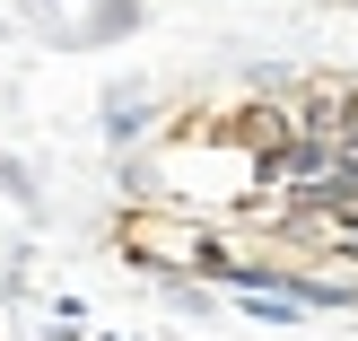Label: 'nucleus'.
Instances as JSON below:
<instances>
[{
    "label": "nucleus",
    "mask_w": 358,
    "mask_h": 341,
    "mask_svg": "<svg viewBox=\"0 0 358 341\" xmlns=\"http://www.w3.org/2000/svg\"><path fill=\"white\" fill-rule=\"evenodd\" d=\"M122 27H140V9H131V0H105V9H96V35H122Z\"/></svg>",
    "instance_id": "f03ea898"
},
{
    "label": "nucleus",
    "mask_w": 358,
    "mask_h": 341,
    "mask_svg": "<svg viewBox=\"0 0 358 341\" xmlns=\"http://www.w3.org/2000/svg\"><path fill=\"white\" fill-rule=\"evenodd\" d=\"M140 123H149V114H140L131 97H114V114H105V132H114V140H140Z\"/></svg>",
    "instance_id": "f257e3e1"
}]
</instances>
